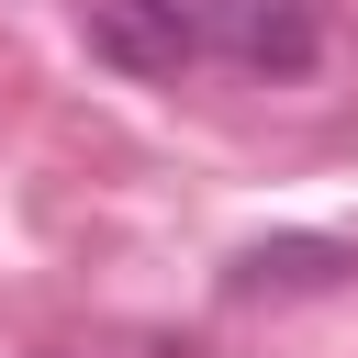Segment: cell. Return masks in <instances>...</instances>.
Returning a JSON list of instances; mask_svg holds the SVG:
<instances>
[{
  "label": "cell",
  "mask_w": 358,
  "mask_h": 358,
  "mask_svg": "<svg viewBox=\"0 0 358 358\" xmlns=\"http://www.w3.org/2000/svg\"><path fill=\"white\" fill-rule=\"evenodd\" d=\"M201 56L246 67V78H302L324 56V0H190Z\"/></svg>",
  "instance_id": "obj_1"
},
{
  "label": "cell",
  "mask_w": 358,
  "mask_h": 358,
  "mask_svg": "<svg viewBox=\"0 0 358 358\" xmlns=\"http://www.w3.org/2000/svg\"><path fill=\"white\" fill-rule=\"evenodd\" d=\"M90 45L134 78H179L201 56V22H190V0H90Z\"/></svg>",
  "instance_id": "obj_2"
},
{
  "label": "cell",
  "mask_w": 358,
  "mask_h": 358,
  "mask_svg": "<svg viewBox=\"0 0 358 358\" xmlns=\"http://www.w3.org/2000/svg\"><path fill=\"white\" fill-rule=\"evenodd\" d=\"M358 268V246H336V235H280V246H246L235 268H224V291L235 302H257V291H324V280H347Z\"/></svg>",
  "instance_id": "obj_3"
}]
</instances>
